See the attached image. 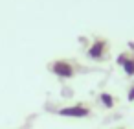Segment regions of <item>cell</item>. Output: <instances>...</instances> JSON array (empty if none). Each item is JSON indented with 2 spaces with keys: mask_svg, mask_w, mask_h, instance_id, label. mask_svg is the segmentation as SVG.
I'll return each mask as SVG.
<instances>
[{
  "mask_svg": "<svg viewBox=\"0 0 134 129\" xmlns=\"http://www.w3.org/2000/svg\"><path fill=\"white\" fill-rule=\"evenodd\" d=\"M127 100H129V101H134V85L127 90Z\"/></svg>",
  "mask_w": 134,
  "mask_h": 129,
  "instance_id": "7",
  "label": "cell"
},
{
  "mask_svg": "<svg viewBox=\"0 0 134 129\" xmlns=\"http://www.w3.org/2000/svg\"><path fill=\"white\" fill-rule=\"evenodd\" d=\"M59 116H64V118H86L92 114L90 107L83 105V103H77V105H68V107H63L57 111Z\"/></svg>",
  "mask_w": 134,
  "mask_h": 129,
  "instance_id": "3",
  "label": "cell"
},
{
  "mask_svg": "<svg viewBox=\"0 0 134 129\" xmlns=\"http://www.w3.org/2000/svg\"><path fill=\"white\" fill-rule=\"evenodd\" d=\"M121 68L125 70V76H129V78L134 76V54H129V57H127V61Z\"/></svg>",
  "mask_w": 134,
  "mask_h": 129,
  "instance_id": "5",
  "label": "cell"
},
{
  "mask_svg": "<svg viewBox=\"0 0 134 129\" xmlns=\"http://www.w3.org/2000/svg\"><path fill=\"white\" fill-rule=\"evenodd\" d=\"M107 54H108V41L103 39V37H96L86 48V57L92 59V61H97V63L105 61Z\"/></svg>",
  "mask_w": 134,
  "mask_h": 129,
  "instance_id": "1",
  "label": "cell"
},
{
  "mask_svg": "<svg viewBox=\"0 0 134 129\" xmlns=\"http://www.w3.org/2000/svg\"><path fill=\"white\" fill-rule=\"evenodd\" d=\"M119 129H125V127H119Z\"/></svg>",
  "mask_w": 134,
  "mask_h": 129,
  "instance_id": "8",
  "label": "cell"
},
{
  "mask_svg": "<svg viewBox=\"0 0 134 129\" xmlns=\"http://www.w3.org/2000/svg\"><path fill=\"white\" fill-rule=\"evenodd\" d=\"M48 70L53 76H57L59 79H72L75 76V66L68 59H55V61H52Z\"/></svg>",
  "mask_w": 134,
  "mask_h": 129,
  "instance_id": "2",
  "label": "cell"
},
{
  "mask_svg": "<svg viewBox=\"0 0 134 129\" xmlns=\"http://www.w3.org/2000/svg\"><path fill=\"white\" fill-rule=\"evenodd\" d=\"M127 57H129V54H119V55H118V59H116V63H118L119 66H123V65H125V61H127Z\"/></svg>",
  "mask_w": 134,
  "mask_h": 129,
  "instance_id": "6",
  "label": "cell"
},
{
  "mask_svg": "<svg viewBox=\"0 0 134 129\" xmlns=\"http://www.w3.org/2000/svg\"><path fill=\"white\" fill-rule=\"evenodd\" d=\"M99 103H101L105 109H114L116 98H114L112 94H108V92H101V94H99Z\"/></svg>",
  "mask_w": 134,
  "mask_h": 129,
  "instance_id": "4",
  "label": "cell"
}]
</instances>
